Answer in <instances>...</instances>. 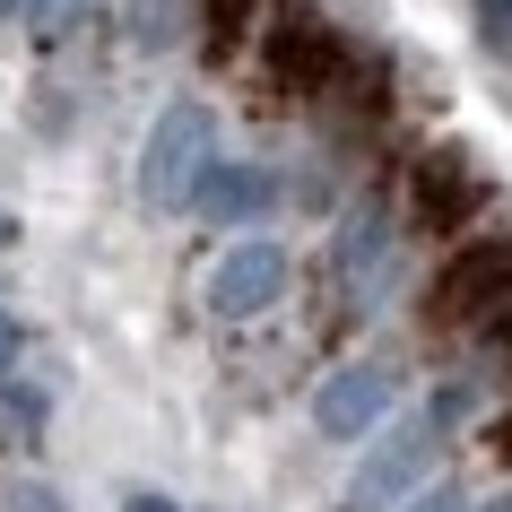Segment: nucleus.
Here are the masks:
<instances>
[{"instance_id":"1","label":"nucleus","mask_w":512,"mask_h":512,"mask_svg":"<svg viewBox=\"0 0 512 512\" xmlns=\"http://www.w3.org/2000/svg\"><path fill=\"white\" fill-rule=\"evenodd\" d=\"M252 61H261V87L287 96V105H339V87L356 61V44L330 27L322 9H304V0H270V18L252 35Z\"/></svg>"},{"instance_id":"2","label":"nucleus","mask_w":512,"mask_h":512,"mask_svg":"<svg viewBox=\"0 0 512 512\" xmlns=\"http://www.w3.org/2000/svg\"><path fill=\"white\" fill-rule=\"evenodd\" d=\"M512 313V235L452 243V261L426 287V330H495Z\"/></svg>"},{"instance_id":"3","label":"nucleus","mask_w":512,"mask_h":512,"mask_svg":"<svg viewBox=\"0 0 512 512\" xmlns=\"http://www.w3.org/2000/svg\"><path fill=\"white\" fill-rule=\"evenodd\" d=\"M486 209V174L460 148H426V157H408V226L417 235H443V243H469Z\"/></svg>"}]
</instances>
